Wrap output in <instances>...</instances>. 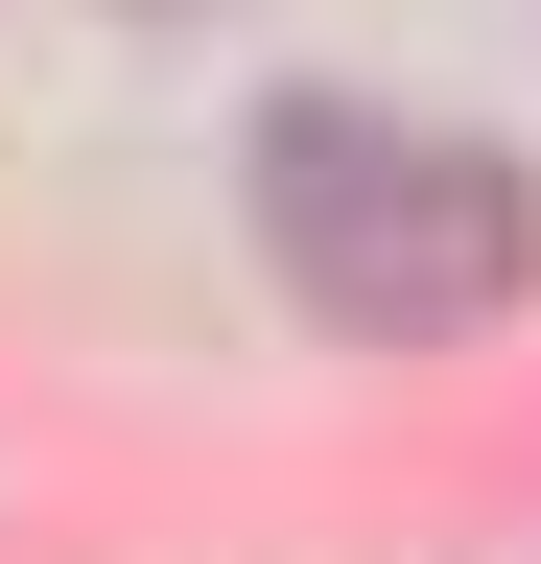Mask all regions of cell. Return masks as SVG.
<instances>
[{"label":"cell","instance_id":"obj_1","mask_svg":"<svg viewBox=\"0 0 541 564\" xmlns=\"http://www.w3.org/2000/svg\"><path fill=\"white\" fill-rule=\"evenodd\" d=\"M259 259L306 282V329L354 352H470L541 282V188L470 118H377V95H283L259 118Z\"/></svg>","mask_w":541,"mask_h":564}]
</instances>
